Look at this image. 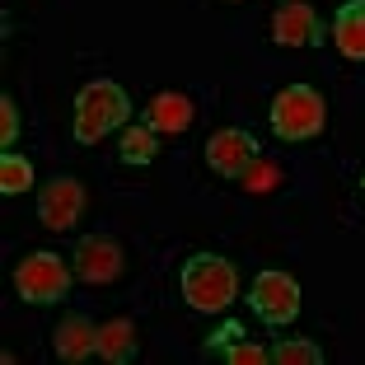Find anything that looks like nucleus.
<instances>
[{
	"label": "nucleus",
	"mask_w": 365,
	"mask_h": 365,
	"mask_svg": "<svg viewBox=\"0 0 365 365\" xmlns=\"http://www.w3.org/2000/svg\"><path fill=\"white\" fill-rule=\"evenodd\" d=\"M52 351H56V361H71V365L98 356V323L89 314H66L52 333Z\"/></svg>",
	"instance_id": "nucleus-10"
},
{
	"label": "nucleus",
	"mask_w": 365,
	"mask_h": 365,
	"mask_svg": "<svg viewBox=\"0 0 365 365\" xmlns=\"http://www.w3.org/2000/svg\"><path fill=\"white\" fill-rule=\"evenodd\" d=\"M333 43L346 61H365V0H342V5H337Z\"/></svg>",
	"instance_id": "nucleus-12"
},
{
	"label": "nucleus",
	"mask_w": 365,
	"mask_h": 365,
	"mask_svg": "<svg viewBox=\"0 0 365 365\" xmlns=\"http://www.w3.org/2000/svg\"><path fill=\"white\" fill-rule=\"evenodd\" d=\"M220 361H230V365H262V361H272V351H267V346H258V342H248V337H244V342H235V346H230L225 356H220Z\"/></svg>",
	"instance_id": "nucleus-18"
},
{
	"label": "nucleus",
	"mask_w": 365,
	"mask_h": 365,
	"mask_svg": "<svg viewBox=\"0 0 365 365\" xmlns=\"http://www.w3.org/2000/svg\"><path fill=\"white\" fill-rule=\"evenodd\" d=\"M160 131L155 127H145V122H140V127H127L122 131V150H118V160L127 164V169H145V164H155V155H160Z\"/></svg>",
	"instance_id": "nucleus-14"
},
{
	"label": "nucleus",
	"mask_w": 365,
	"mask_h": 365,
	"mask_svg": "<svg viewBox=\"0 0 365 365\" xmlns=\"http://www.w3.org/2000/svg\"><path fill=\"white\" fill-rule=\"evenodd\" d=\"M361 192H365V173H361Z\"/></svg>",
	"instance_id": "nucleus-21"
},
{
	"label": "nucleus",
	"mask_w": 365,
	"mask_h": 365,
	"mask_svg": "<svg viewBox=\"0 0 365 365\" xmlns=\"http://www.w3.org/2000/svg\"><path fill=\"white\" fill-rule=\"evenodd\" d=\"M267 122H272V131H277V140H286V145L314 140L328 127V103H323V94L314 85H286L272 98Z\"/></svg>",
	"instance_id": "nucleus-3"
},
{
	"label": "nucleus",
	"mask_w": 365,
	"mask_h": 365,
	"mask_svg": "<svg viewBox=\"0 0 365 365\" xmlns=\"http://www.w3.org/2000/svg\"><path fill=\"white\" fill-rule=\"evenodd\" d=\"M272 361L277 365H323V346L309 337H281L272 346Z\"/></svg>",
	"instance_id": "nucleus-16"
},
{
	"label": "nucleus",
	"mask_w": 365,
	"mask_h": 365,
	"mask_svg": "<svg viewBox=\"0 0 365 365\" xmlns=\"http://www.w3.org/2000/svg\"><path fill=\"white\" fill-rule=\"evenodd\" d=\"M178 290L197 314H225L239 300V267L225 253H192L178 272Z\"/></svg>",
	"instance_id": "nucleus-1"
},
{
	"label": "nucleus",
	"mask_w": 365,
	"mask_h": 365,
	"mask_svg": "<svg viewBox=\"0 0 365 365\" xmlns=\"http://www.w3.org/2000/svg\"><path fill=\"white\" fill-rule=\"evenodd\" d=\"M131 118V98L118 80H89L76 94V140L80 145H98L103 136L122 131Z\"/></svg>",
	"instance_id": "nucleus-2"
},
{
	"label": "nucleus",
	"mask_w": 365,
	"mask_h": 365,
	"mask_svg": "<svg viewBox=\"0 0 365 365\" xmlns=\"http://www.w3.org/2000/svg\"><path fill=\"white\" fill-rule=\"evenodd\" d=\"M244 337H248V328H244L239 319H230V323H220V328H215V333L202 342V351H206V356H225L230 346H235V342H244Z\"/></svg>",
	"instance_id": "nucleus-17"
},
{
	"label": "nucleus",
	"mask_w": 365,
	"mask_h": 365,
	"mask_svg": "<svg viewBox=\"0 0 365 365\" xmlns=\"http://www.w3.org/2000/svg\"><path fill=\"white\" fill-rule=\"evenodd\" d=\"M206 169L220 173V178H244L248 169H253V160H262V145L253 131L244 127H220L206 136Z\"/></svg>",
	"instance_id": "nucleus-6"
},
{
	"label": "nucleus",
	"mask_w": 365,
	"mask_h": 365,
	"mask_svg": "<svg viewBox=\"0 0 365 365\" xmlns=\"http://www.w3.org/2000/svg\"><path fill=\"white\" fill-rule=\"evenodd\" d=\"M140 122L155 131H164V136H178V131H187L197 122V108L187 94H178V89H164V94H155L150 103H145V113H140Z\"/></svg>",
	"instance_id": "nucleus-11"
},
{
	"label": "nucleus",
	"mask_w": 365,
	"mask_h": 365,
	"mask_svg": "<svg viewBox=\"0 0 365 365\" xmlns=\"http://www.w3.org/2000/svg\"><path fill=\"white\" fill-rule=\"evenodd\" d=\"M71 281H76V267H71L61 253H52V248H38V253H29V258L14 267V290H19V300L38 304V309L61 304L66 295H71Z\"/></svg>",
	"instance_id": "nucleus-4"
},
{
	"label": "nucleus",
	"mask_w": 365,
	"mask_h": 365,
	"mask_svg": "<svg viewBox=\"0 0 365 365\" xmlns=\"http://www.w3.org/2000/svg\"><path fill=\"white\" fill-rule=\"evenodd\" d=\"M136 351H140V337H136V323L131 319H108L103 328H98V356H103L108 365L136 361Z\"/></svg>",
	"instance_id": "nucleus-13"
},
{
	"label": "nucleus",
	"mask_w": 365,
	"mask_h": 365,
	"mask_svg": "<svg viewBox=\"0 0 365 365\" xmlns=\"http://www.w3.org/2000/svg\"><path fill=\"white\" fill-rule=\"evenodd\" d=\"M272 182H277V169H272L267 160H253V169L244 173V187H248V192H267Z\"/></svg>",
	"instance_id": "nucleus-20"
},
{
	"label": "nucleus",
	"mask_w": 365,
	"mask_h": 365,
	"mask_svg": "<svg viewBox=\"0 0 365 365\" xmlns=\"http://www.w3.org/2000/svg\"><path fill=\"white\" fill-rule=\"evenodd\" d=\"M71 267H76V281H89V286H113V281L127 272V253L113 235H85L71 253Z\"/></svg>",
	"instance_id": "nucleus-7"
},
{
	"label": "nucleus",
	"mask_w": 365,
	"mask_h": 365,
	"mask_svg": "<svg viewBox=\"0 0 365 365\" xmlns=\"http://www.w3.org/2000/svg\"><path fill=\"white\" fill-rule=\"evenodd\" d=\"M248 304H253V314L267 328H290V323L300 319V281L281 267H267L248 286Z\"/></svg>",
	"instance_id": "nucleus-5"
},
{
	"label": "nucleus",
	"mask_w": 365,
	"mask_h": 365,
	"mask_svg": "<svg viewBox=\"0 0 365 365\" xmlns=\"http://www.w3.org/2000/svg\"><path fill=\"white\" fill-rule=\"evenodd\" d=\"M33 160L29 155H19V150H5L0 155V192L5 197H19V192H29L33 187Z\"/></svg>",
	"instance_id": "nucleus-15"
},
{
	"label": "nucleus",
	"mask_w": 365,
	"mask_h": 365,
	"mask_svg": "<svg viewBox=\"0 0 365 365\" xmlns=\"http://www.w3.org/2000/svg\"><path fill=\"white\" fill-rule=\"evenodd\" d=\"M14 140H19V108H14V98L5 94L0 98V145L14 150Z\"/></svg>",
	"instance_id": "nucleus-19"
},
{
	"label": "nucleus",
	"mask_w": 365,
	"mask_h": 365,
	"mask_svg": "<svg viewBox=\"0 0 365 365\" xmlns=\"http://www.w3.org/2000/svg\"><path fill=\"white\" fill-rule=\"evenodd\" d=\"M80 215H85V182L80 178H66V173H56V178H47L43 187H38V220H43V230H76Z\"/></svg>",
	"instance_id": "nucleus-8"
},
{
	"label": "nucleus",
	"mask_w": 365,
	"mask_h": 365,
	"mask_svg": "<svg viewBox=\"0 0 365 365\" xmlns=\"http://www.w3.org/2000/svg\"><path fill=\"white\" fill-rule=\"evenodd\" d=\"M328 38V24L319 19L309 0H286L272 14V43L277 47H319Z\"/></svg>",
	"instance_id": "nucleus-9"
}]
</instances>
